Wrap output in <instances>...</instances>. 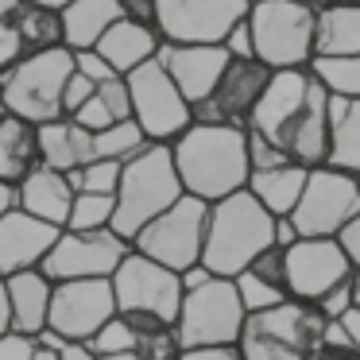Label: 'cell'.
Returning <instances> with one entry per match:
<instances>
[{"instance_id": "f35d334b", "label": "cell", "mask_w": 360, "mask_h": 360, "mask_svg": "<svg viewBox=\"0 0 360 360\" xmlns=\"http://www.w3.org/2000/svg\"><path fill=\"white\" fill-rule=\"evenodd\" d=\"M314 306H318L326 318H345V314L356 306V298H352V279H345V283H337L333 290H326V295H321Z\"/></svg>"}, {"instance_id": "8992f818", "label": "cell", "mask_w": 360, "mask_h": 360, "mask_svg": "<svg viewBox=\"0 0 360 360\" xmlns=\"http://www.w3.org/2000/svg\"><path fill=\"white\" fill-rule=\"evenodd\" d=\"M252 55L271 70L306 66L314 58V4L306 0H252Z\"/></svg>"}, {"instance_id": "bcb514c9", "label": "cell", "mask_w": 360, "mask_h": 360, "mask_svg": "<svg viewBox=\"0 0 360 360\" xmlns=\"http://www.w3.org/2000/svg\"><path fill=\"white\" fill-rule=\"evenodd\" d=\"M70 120H78V124L82 128H89V132H101V128H109V124H117V120H112L109 117V112H105V105L101 101H97V97L94 94H89V101L86 105H82V109L78 112H74V117Z\"/></svg>"}, {"instance_id": "ab89813d", "label": "cell", "mask_w": 360, "mask_h": 360, "mask_svg": "<svg viewBox=\"0 0 360 360\" xmlns=\"http://www.w3.org/2000/svg\"><path fill=\"white\" fill-rule=\"evenodd\" d=\"M89 94H94V82L74 70L70 78H66V89H63V117H74V112L89 101Z\"/></svg>"}, {"instance_id": "681fc988", "label": "cell", "mask_w": 360, "mask_h": 360, "mask_svg": "<svg viewBox=\"0 0 360 360\" xmlns=\"http://www.w3.org/2000/svg\"><path fill=\"white\" fill-rule=\"evenodd\" d=\"M295 240H298L295 221H290V217H275V225H271V244H275V248H290Z\"/></svg>"}, {"instance_id": "7c38bea8", "label": "cell", "mask_w": 360, "mask_h": 360, "mask_svg": "<svg viewBox=\"0 0 360 360\" xmlns=\"http://www.w3.org/2000/svg\"><path fill=\"white\" fill-rule=\"evenodd\" d=\"M132 252L124 236L112 229H63L55 248L43 256L39 271L51 283L63 279H109L117 264Z\"/></svg>"}, {"instance_id": "ba28073f", "label": "cell", "mask_w": 360, "mask_h": 360, "mask_svg": "<svg viewBox=\"0 0 360 360\" xmlns=\"http://www.w3.org/2000/svg\"><path fill=\"white\" fill-rule=\"evenodd\" d=\"M205 221H210V202H202L194 194H182L179 202L167 205L159 217H151L132 236V252L171 267V271H186V267L202 264Z\"/></svg>"}, {"instance_id": "7dc6e473", "label": "cell", "mask_w": 360, "mask_h": 360, "mask_svg": "<svg viewBox=\"0 0 360 360\" xmlns=\"http://www.w3.org/2000/svg\"><path fill=\"white\" fill-rule=\"evenodd\" d=\"M120 16L155 27V0H120Z\"/></svg>"}, {"instance_id": "83f0119b", "label": "cell", "mask_w": 360, "mask_h": 360, "mask_svg": "<svg viewBox=\"0 0 360 360\" xmlns=\"http://www.w3.org/2000/svg\"><path fill=\"white\" fill-rule=\"evenodd\" d=\"M306 186V167L298 163H283V167H267V171H252L244 190L264 205L271 217H287L295 210L298 194Z\"/></svg>"}, {"instance_id": "91938a15", "label": "cell", "mask_w": 360, "mask_h": 360, "mask_svg": "<svg viewBox=\"0 0 360 360\" xmlns=\"http://www.w3.org/2000/svg\"><path fill=\"white\" fill-rule=\"evenodd\" d=\"M306 4H314V8H318V4H329V0H306Z\"/></svg>"}, {"instance_id": "5b68a950", "label": "cell", "mask_w": 360, "mask_h": 360, "mask_svg": "<svg viewBox=\"0 0 360 360\" xmlns=\"http://www.w3.org/2000/svg\"><path fill=\"white\" fill-rule=\"evenodd\" d=\"M74 74V51L51 47L39 55H24L8 70H0V101L4 112L24 117L32 124L63 120V89Z\"/></svg>"}, {"instance_id": "e7e4bbea", "label": "cell", "mask_w": 360, "mask_h": 360, "mask_svg": "<svg viewBox=\"0 0 360 360\" xmlns=\"http://www.w3.org/2000/svg\"><path fill=\"white\" fill-rule=\"evenodd\" d=\"M356 182H360V179H356Z\"/></svg>"}, {"instance_id": "603a6c76", "label": "cell", "mask_w": 360, "mask_h": 360, "mask_svg": "<svg viewBox=\"0 0 360 360\" xmlns=\"http://www.w3.org/2000/svg\"><path fill=\"white\" fill-rule=\"evenodd\" d=\"M314 55H360V4L329 0L314 8Z\"/></svg>"}, {"instance_id": "f1b7e54d", "label": "cell", "mask_w": 360, "mask_h": 360, "mask_svg": "<svg viewBox=\"0 0 360 360\" xmlns=\"http://www.w3.org/2000/svg\"><path fill=\"white\" fill-rule=\"evenodd\" d=\"M306 70L326 86V94L360 101V55H337V58L314 55L310 63H306Z\"/></svg>"}, {"instance_id": "e0dca14e", "label": "cell", "mask_w": 360, "mask_h": 360, "mask_svg": "<svg viewBox=\"0 0 360 360\" xmlns=\"http://www.w3.org/2000/svg\"><path fill=\"white\" fill-rule=\"evenodd\" d=\"M155 58L167 70V78L179 86V94L190 101V109H194L213 89V82L221 78V70L233 55L221 43H159Z\"/></svg>"}, {"instance_id": "11a10c76", "label": "cell", "mask_w": 360, "mask_h": 360, "mask_svg": "<svg viewBox=\"0 0 360 360\" xmlns=\"http://www.w3.org/2000/svg\"><path fill=\"white\" fill-rule=\"evenodd\" d=\"M32 360H58V352L51 349V345H39V341H35V352H32Z\"/></svg>"}, {"instance_id": "3957f363", "label": "cell", "mask_w": 360, "mask_h": 360, "mask_svg": "<svg viewBox=\"0 0 360 360\" xmlns=\"http://www.w3.org/2000/svg\"><path fill=\"white\" fill-rule=\"evenodd\" d=\"M271 225H275V217L248 190H233L221 202H210L202 267H210L221 279H233L264 248H271Z\"/></svg>"}, {"instance_id": "e575fe53", "label": "cell", "mask_w": 360, "mask_h": 360, "mask_svg": "<svg viewBox=\"0 0 360 360\" xmlns=\"http://www.w3.org/2000/svg\"><path fill=\"white\" fill-rule=\"evenodd\" d=\"M117 182H120L117 159H94V163L78 167V190H89V194H117Z\"/></svg>"}, {"instance_id": "44dd1931", "label": "cell", "mask_w": 360, "mask_h": 360, "mask_svg": "<svg viewBox=\"0 0 360 360\" xmlns=\"http://www.w3.org/2000/svg\"><path fill=\"white\" fill-rule=\"evenodd\" d=\"M4 290H8V306H12V329L27 337H39L47 329V310H51V287L55 283L39 271V267H27V271H12L0 275Z\"/></svg>"}, {"instance_id": "d6986e66", "label": "cell", "mask_w": 360, "mask_h": 360, "mask_svg": "<svg viewBox=\"0 0 360 360\" xmlns=\"http://www.w3.org/2000/svg\"><path fill=\"white\" fill-rule=\"evenodd\" d=\"M58 225H47V221L32 217L16 205L0 217V275L12 271H27V267H39L43 256L55 248Z\"/></svg>"}, {"instance_id": "4fadbf2b", "label": "cell", "mask_w": 360, "mask_h": 360, "mask_svg": "<svg viewBox=\"0 0 360 360\" xmlns=\"http://www.w3.org/2000/svg\"><path fill=\"white\" fill-rule=\"evenodd\" d=\"M267 82H271V66H264L259 58H229L213 89L194 105V120L198 124L248 128L252 109L259 105Z\"/></svg>"}, {"instance_id": "6f0895ef", "label": "cell", "mask_w": 360, "mask_h": 360, "mask_svg": "<svg viewBox=\"0 0 360 360\" xmlns=\"http://www.w3.org/2000/svg\"><path fill=\"white\" fill-rule=\"evenodd\" d=\"M32 4H39V8H51V12H63L70 0H32Z\"/></svg>"}, {"instance_id": "db71d44e", "label": "cell", "mask_w": 360, "mask_h": 360, "mask_svg": "<svg viewBox=\"0 0 360 360\" xmlns=\"http://www.w3.org/2000/svg\"><path fill=\"white\" fill-rule=\"evenodd\" d=\"M8 210H16V186L12 182H0V217Z\"/></svg>"}, {"instance_id": "6125c7cd", "label": "cell", "mask_w": 360, "mask_h": 360, "mask_svg": "<svg viewBox=\"0 0 360 360\" xmlns=\"http://www.w3.org/2000/svg\"><path fill=\"white\" fill-rule=\"evenodd\" d=\"M349 4H360V0H349Z\"/></svg>"}, {"instance_id": "60d3db41", "label": "cell", "mask_w": 360, "mask_h": 360, "mask_svg": "<svg viewBox=\"0 0 360 360\" xmlns=\"http://www.w3.org/2000/svg\"><path fill=\"white\" fill-rule=\"evenodd\" d=\"M35 341H39V345H51V349L58 352V360H97V352L89 349L86 341H63V337H55L51 329H43Z\"/></svg>"}, {"instance_id": "9f6ffc18", "label": "cell", "mask_w": 360, "mask_h": 360, "mask_svg": "<svg viewBox=\"0 0 360 360\" xmlns=\"http://www.w3.org/2000/svg\"><path fill=\"white\" fill-rule=\"evenodd\" d=\"M97 360H140V356H136V349H124V352H105Z\"/></svg>"}, {"instance_id": "30bf717a", "label": "cell", "mask_w": 360, "mask_h": 360, "mask_svg": "<svg viewBox=\"0 0 360 360\" xmlns=\"http://www.w3.org/2000/svg\"><path fill=\"white\" fill-rule=\"evenodd\" d=\"M109 283H112V298H117V314H148V318L174 326L182 306L179 271L140 256V252H128L117 264V271L109 275Z\"/></svg>"}, {"instance_id": "ac0fdd59", "label": "cell", "mask_w": 360, "mask_h": 360, "mask_svg": "<svg viewBox=\"0 0 360 360\" xmlns=\"http://www.w3.org/2000/svg\"><path fill=\"white\" fill-rule=\"evenodd\" d=\"M283 155L298 167H326L329 155V94L318 78L310 74V86H306V101L298 109V117L290 120L287 136H283Z\"/></svg>"}, {"instance_id": "ee69618b", "label": "cell", "mask_w": 360, "mask_h": 360, "mask_svg": "<svg viewBox=\"0 0 360 360\" xmlns=\"http://www.w3.org/2000/svg\"><path fill=\"white\" fill-rule=\"evenodd\" d=\"M32 352H35V337L16 333V329L0 333V360H32Z\"/></svg>"}, {"instance_id": "1f68e13d", "label": "cell", "mask_w": 360, "mask_h": 360, "mask_svg": "<svg viewBox=\"0 0 360 360\" xmlns=\"http://www.w3.org/2000/svg\"><path fill=\"white\" fill-rule=\"evenodd\" d=\"M112 194H89V190H78L70 202V217H66L63 229H109L112 221Z\"/></svg>"}, {"instance_id": "7402d4cb", "label": "cell", "mask_w": 360, "mask_h": 360, "mask_svg": "<svg viewBox=\"0 0 360 360\" xmlns=\"http://www.w3.org/2000/svg\"><path fill=\"white\" fill-rule=\"evenodd\" d=\"M159 32L148 24H136V20H112L109 27H105V35L94 43V51L105 58V63L112 66V74H120L124 78L128 70H136L140 63H148V58H155L159 51Z\"/></svg>"}, {"instance_id": "9c48e42d", "label": "cell", "mask_w": 360, "mask_h": 360, "mask_svg": "<svg viewBox=\"0 0 360 360\" xmlns=\"http://www.w3.org/2000/svg\"><path fill=\"white\" fill-rule=\"evenodd\" d=\"M128 82V101H132V120L143 128L151 143H174L190 124H194V109L179 94L159 58H148L136 70L124 74Z\"/></svg>"}, {"instance_id": "b9f144b4", "label": "cell", "mask_w": 360, "mask_h": 360, "mask_svg": "<svg viewBox=\"0 0 360 360\" xmlns=\"http://www.w3.org/2000/svg\"><path fill=\"white\" fill-rule=\"evenodd\" d=\"M74 70H78V74H86V78L94 82V86H97V82L117 78V74H112V66L105 63V58L97 55L94 47H89V51H74Z\"/></svg>"}, {"instance_id": "ffe728a7", "label": "cell", "mask_w": 360, "mask_h": 360, "mask_svg": "<svg viewBox=\"0 0 360 360\" xmlns=\"http://www.w3.org/2000/svg\"><path fill=\"white\" fill-rule=\"evenodd\" d=\"M70 202H74V186L66 179V171H55V167H43V163L16 186L20 210L47 221V225H58V229L70 217Z\"/></svg>"}, {"instance_id": "8fae6325", "label": "cell", "mask_w": 360, "mask_h": 360, "mask_svg": "<svg viewBox=\"0 0 360 360\" xmlns=\"http://www.w3.org/2000/svg\"><path fill=\"white\" fill-rule=\"evenodd\" d=\"M356 213L360 182L345 171H333V167H310L302 194L287 217L295 221L298 236H337V229Z\"/></svg>"}, {"instance_id": "d4e9b609", "label": "cell", "mask_w": 360, "mask_h": 360, "mask_svg": "<svg viewBox=\"0 0 360 360\" xmlns=\"http://www.w3.org/2000/svg\"><path fill=\"white\" fill-rule=\"evenodd\" d=\"M39 167V124L4 112L0 117V182H20Z\"/></svg>"}, {"instance_id": "816d5d0a", "label": "cell", "mask_w": 360, "mask_h": 360, "mask_svg": "<svg viewBox=\"0 0 360 360\" xmlns=\"http://www.w3.org/2000/svg\"><path fill=\"white\" fill-rule=\"evenodd\" d=\"M341 326L349 329V341H352V349L360 352V306H352V310L345 314V318H341Z\"/></svg>"}, {"instance_id": "f6af8a7d", "label": "cell", "mask_w": 360, "mask_h": 360, "mask_svg": "<svg viewBox=\"0 0 360 360\" xmlns=\"http://www.w3.org/2000/svg\"><path fill=\"white\" fill-rule=\"evenodd\" d=\"M221 47H225L233 58H256V55H252V27H248V16L236 20V24L229 27V35H225V43H221Z\"/></svg>"}, {"instance_id": "4316f807", "label": "cell", "mask_w": 360, "mask_h": 360, "mask_svg": "<svg viewBox=\"0 0 360 360\" xmlns=\"http://www.w3.org/2000/svg\"><path fill=\"white\" fill-rule=\"evenodd\" d=\"M63 47L89 51L112 20H120V0H70L63 12Z\"/></svg>"}, {"instance_id": "f5cc1de1", "label": "cell", "mask_w": 360, "mask_h": 360, "mask_svg": "<svg viewBox=\"0 0 360 360\" xmlns=\"http://www.w3.org/2000/svg\"><path fill=\"white\" fill-rule=\"evenodd\" d=\"M12 329V306H8V290H4V279H0V333Z\"/></svg>"}, {"instance_id": "cb8c5ba5", "label": "cell", "mask_w": 360, "mask_h": 360, "mask_svg": "<svg viewBox=\"0 0 360 360\" xmlns=\"http://www.w3.org/2000/svg\"><path fill=\"white\" fill-rule=\"evenodd\" d=\"M94 132L82 128L78 120L63 117L51 120V124H39V163L55 167V171H74V167L94 163Z\"/></svg>"}, {"instance_id": "6da1fadb", "label": "cell", "mask_w": 360, "mask_h": 360, "mask_svg": "<svg viewBox=\"0 0 360 360\" xmlns=\"http://www.w3.org/2000/svg\"><path fill=\"white\" fill-rule=\"evenodd\" d=\"M171 159L186 194L202 202H221L233 190H244L248 167V132L233 124H190L171 143Z\"/></svg>"}, {"instance_id": "7bdbcfd3", "label": "cell", "mask_w": 360, "mask_h": 360, "mask_svg": "<svg viewBox=\"0 0 360 360\" xmlns=\"http://www.w3.org/2000/svg\"><path fill=\"white\" fill-rule=\"evenodd\" d=\"M333 240L341 244V252L349 256L352 271H360V213H356V217H349L341 229H337V236H333Z\"/></svg>"}, {"instance_id": "4dcf8cb0", "label": "cell", "mask_w": 360, "mask_h": 360, "mask_svg": "<svg viewBox=\"0 0 360 360\" xmlns=\"http://www.w3.org/2000/svg\"><path fill=\"white\" fill-rule=\"evenodd\" d=\"M24 4L27 0H0V70L27 55L24 43Z\"/></svg>"}, {"instance_id": "836d02e7", "label": "cell", "mask_w": 360, "mask_h": 360, "mask_svg": "<svg viewBox=\"0 0 360 360\" xmlns=\"http://www.w3.org/2000/svg\"><path fill=\"white\" fill-rule=\"evenodd\" d=\"M86 345L97 352V356H105V352H124V349H136V333H132V326H128L120 314H112V318L105 321Z\"/></svg>"}, {"instance_id": "d590c367", "label": "cell", "mask_w": 360, "mask_h": 360, "mask_svg": "<svg viewBox=\"0 0 360 360\" xmlns=\"http://www.w3.org/2000/svg\"><path fill=\"white\" fill-rule=\"evenodd\" d=\"M136 356H140V360H179L182 356V345H179V337H174V326L140 333V337H136Z\"/></svg>"}, {"instance_id": "be15d7a7", "label": "cell", "mask_w": 360, "mask_h": 360, "mask_svg": "<svg viewBox=\"0 0 360 360\" xmlns=\"http://www.w3.org/2000/svg\"><path fill=\"white\" fill-rule=\"evenodd\" d=\"M248 4H252V0H248Z\"/></svg>"}, {"instance_id": "277c9868", "label": "cell", "mask_w": 360, "mask_h": 360, "mask_svg": "<svg viewBox=\"0 0 360 360\" xmlns=\"http://www.w3.org/2000/svg\"><path fill=\"white\" fill-rule=\"evenodd\" d=\"M326 321L314 302L283 298L279 306L244 314L236 352L240 360H310L326 345Z\"/></svg>"}, {"instance_id": "5bb4252c", "label": "cell", "mask_w": 360, "mask_h": 360, "mask_svg": "<svg viewBox=\"0 0 360 360\" xmlns=\"http://www.w3.org/2000/svg\"><path fill=\"white\" fill-rule=\"evenodd\" d=\"M117 314L109 279H63L51 287L47 329L63 341H89Z\"/></svg>"}, {"instance_id": "680465c9", "label": "cell", "mask_w": 360, "mask_h": 360, "mask_svg": "<svg viewBox=\"0 0 360 360\" xmlns=\"http://www.w3.org/2000/svg\"><path fill=\"white\" fill-rule=\"evenodd\" d=\"M352 298H356V306H360V271H352Z\"/></svg>"}, {"instance_id": "2e32d148", "label": "cell", "mask_w": 360, "mask_h": 360, "mask_svg": "<svg viewBox=\"0 0 360 360\" xmlns=\"http://www.w3.org/2000/svg\"><path fill=\"white\" fill-rule=\"evenodd\" d=\"M287 259V295L298 302H318L337 283L352 279V264L333 236H298L290 248H283Z\"/></svg>"}, {"instance_id": "74e56055", "label": "cell", "mask_w": 360, "mask_h": 360, "mask_svg": "<svg viewBox=\"0 0 360 360\" xmlns=\"http://www.w3.org/2000/svg\"><path fill=\"white\" fill-rule=\"evenodd\" d=\"M244 132H248V128H244ZM283 163H290V159L283 155L275 143H267L264 136L248 132V167L252 171H267V167H283Z\"/></svg>"}, {"instance_id": "c3c4849f", "label": "cell", "mask_w": 360, "mask_h": 360, "mask_svg": "<svg viewBox=\"0 0 360 360\" xmlns=\"http://www.w3.org/2000/svg\"><path fill=\"white\" fill-rule=\"evenodd\" d=\"M179 360H240L236 345H213V349H182Z\"/></svg>"}, {"instance_id": "94428289", "label": "cell", "mask_w": 360, "mask_h": 360, "mask_svg": "<svg viewBox=\"0 0 360 360\" xmlns=\"http://www.w3.org/2000/svg\"><path fill=\"white\" fill-rule=\"evenodd\" d=\"M0 117H4V101H0Z\"/></svg>"}, {"instance_id": "9a60e30c", "label": "cell", "mask_w": 360, "mask_h": 360, "mask_svg": "<svg viewBox=\"0 0 360 360\" xmlns=\"http://www.w3.org/2000/svg\"><path fill=\"white\" fill-rule=\"evenodd\" d=\"M248 16V0H155L163 43H225L229 27Z\"/></svg>"}, {"instance_id": "d6a6232c", "label": "cell", "mask_w": 360, "mask_h": 360, "mask_svg": "<svg viewBox=\"0 0 360 360\" xmlns=\"http://www.w3.org/2000/svg\"><path fill=\"white\" fill-rule=\"evenodd\" d=\"M233 283H236V295H240V306H244V314H252V310H267V306H279L283 298V290L279 287H271L267 279H259L256 271H236L233 275Z\"/></svg>"}, {"instance_id": "f907efd6", "label": "cell", "mask_w": 360, "mask_h": 360, "mask_svg": "<svg viewBox=\"0 0 360 360\" xmlns=\"http://www.w3.org/2000/svg\"><path fill=\"white\" fill-rule=\"evenodd\" d=\"M310 360H360V352L352 345H321Z\"/></svg>"}, {"instance_id": "8d00e7d4", "label": "cell", "mask_w": 360, "mask_h": 360, "mask_svg": "<svg viewBox=\"0 0 360 360\" xmlns=\"http://www.w3.org/2000/svg\"><path fill=\"white\" fill-rule=\"evenodd\" d=\"M94 97L105 105V112H109L112 120H128L132 117V101H128V82L120 78H109V82H97L94 86Z\"/></svg>"}, {"instance_id": "484cf974", "label": "cell", "mask_w": 360, "mask_h": 360, "mask_svg": "<svg viewBox=\"0 0 360 360\" xmlns=\"http://www.w3.org/2000/svg\"><path fill=\"white\" fill-rule=\"evenodd\" d=\"M326 167L360 179V101L329 94V155Z\"/></svg>"}, {"instance_id": "7a4b0ae2", "label": "cell", "mask_w": 360, "mask_h": 360, "mask_svg": "<svg viewBox=\"0 0 360 360\" xmlns=\"http://www.w3.org/2000/svg\"><path fill=\"white\" fill-rule=\"evenodd\" d=\"M186 194L179 182V171H174L171 159V143H148L143 151H136L132 159L120 163V182L117 194H112V221L109 229L117 236H124L132 244V236L148 225L151 217L174 205Z\"/></svg>"}, {"instance_id": "52a82bcc", "label": "cell", "mask_w": 360, "mask_h": 360, "mask_svg": "<svg viewBox=\"0 0 360 360\" xmlns=\"http://www.w3.org/2000/svg\"><path fill=\"white\" fill-rule=\"evenodd\" d=\"M244 326V306L233 279H205L202 287L182 290V306L174 318V337L182 349H213V345H236Z\"/></svg>"}, {"instance_id": "f546056e", "label": "cell", "mask_w": 360, "mask_h": 360, "mask_svg": "<svg viewBox=\"0 0 360 360\" xmlns=\"http://www.w3.org/2000/svg\"><path fill=\"white\" fill-rule=\"evenodd\" d=\"M148 143L151 140L143 136V128L128 117V120H117V124L94 132V155L97 159H117V163H124V159H132L136 151H143Z\"/></svg>"}]
</instances>
